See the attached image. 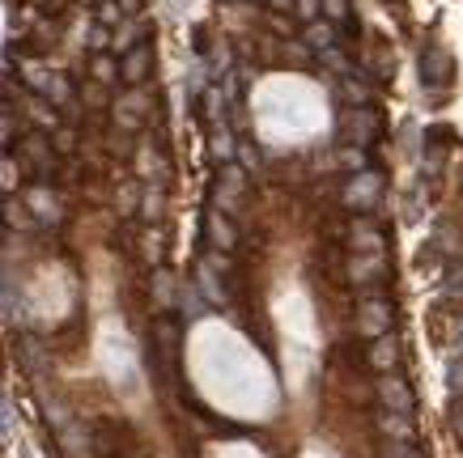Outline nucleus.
Listing matches in <instances>:
<instances>
[{"label": "nucleus", "mask_w": 463, "mask_h": 458, "mask_svg": "<svg viewBox=\"0 0 463 458\" xmlns=\"http://www.w3.org/2000/svg\"><path fill=\"white\" fill-rule=\"evenodd\" d=\"M379 200H383V174L357 170L349 179V187H345V204H349L353 212H370V209H379Z\"/></svg>", "instance_id": "f257e3e1"}, {"label": "nucleus", "mask_w": 463, "mask_h": 458, "mask_svg": "<svg viewBox=\"0 0 463 458\" xmlns=\"http://www.w3.org/2000/svg\"><path fill=\"white\" fill-rule=\"evenodd\" d=\"M242 192H247V170L225 162L222 174H217V187H213V204H217L222 212H234L239 209V200H242Z\"/></svg>", "instance_id": "f03ea898"}, {"label": "nucleus", "mask_w": 463, "mask_h": 458, "mask_svg": "<svg viewBox=\"0 0 463 458\" xmlns=\"http://www.w3.org/2000/svg\"><path fill=\"white\" fill-rule=\"evenodd\" d=\"M421 81L430 85V89H442V85L455 81V60H450V51H442V47H425L421 56Z\"/></svg>", "instance_id": "7ed1b4c3"}, {"label": "nucleus", "mask_w": 463, "mask_h": 458, "mask_svg": "<svg viewBox=\"0 0 463 458\" xmlns=\"http://www.w3.org/2000/svg\"><path fill=\"white\" fill-rule=\"evenodd\" d=\"M387 276V250H357L349 259V285H374Z\"/></svg>", "instance_id": "20e7f679"}, {"label": "nucleus", "mask_w": 463, "mask_h": 458, "mask_svg": "<svg viewBox=\"0 0 463 458\" xmlns=\"http://www.w3.org/2000/svg\"><path fill=\"white\" fill-rule=\"evenodd\" d=\"M357 332L370 335V340H379V335L392 332V302H383V297L362 302V310H357Z\"/></svg>", "instance_id": "39448f33"}, {"label": "nucleus", "mask_w": 463, "mask_h": 458, "mask_svg": "<svg viewBox=\"0 0 463 458\" xmlns=\"http://www.w3.org/2000/svg\"><path fill=\"white\" fill-rule=\"evenodd\" d=\"M379 403L383 412H404V416H412V390H408L404 378L392 374H379Z\"/></svg>", "instance_id": "423d86ee"}, {"label": "nucleus", "mask_w": 463, "mask_h": 458, "mask_svg": "<svg viewBox=\"0 0 463 458\" xmlns=\"http://www.w3.org/2000/svg\"><path fill=\"white\" fill-rule=\"evenodd\" d=\"M17 157H22L26 166H34L39 174H47L52 162H56V145H52L47 136H39V132H30V136L17 140Z\"/></svg>", "instance_id": "0eeeda50"}, {"label": "nucleus", "mask_w": 463, "mask_h": 458, "mask_svg": "<svg viewBox=\"0 0 463 458\" xmlns=\"http://www.w3.org/2000/svg\"><path fill=\"white\" fill-rule=\"evenodd\" d=\"M204 229H209V242H213V250H230L239 247V225L230 221V212H222V209H209V217H204Z\"/></svg>", "instance_id": "6e6552de"}, {"label": "nucleus", "mask_w": 463, "mask_h": 458, "mask_svg": "<svg viewBox=\"0 0 463 458\" xmlns=\"http://www.w3.org/2000/svg\"><path fill=\"white\" fill-rule=\"evenodd\" d=\"M365 365H370L374 374H392L395 365H400V348H395L392 332L379 335V340H370V348H365Z\"/></svg>", "instance_id": "1a4fd4ad"}, {"label": "nucleus", "mask_w": 463, "mask_h": 458, "mask_svg": "<svg viewBox=\"0 0 463 458\" xmlns=\"http://www.w3.org/2000/svg\"><path fill=\"white\" fill-rule=\"evenodd\" d=\"M149 69H154V56H149V47H132L128 56H119V81L128 85H141L145 77H149Z\"/></svg>", "instance_id": "9d476101"}, {"label": "nucleus", "mask_w": 463, "mask_h": 458, "mask_svg": "<svg viewBox=\"0 0 463 458\" xmlns=\"http://www.w3.org/2000/svg\"><path fill=\"white\" fill-rule=\"evenodd\" d=\"M26 204H30V212H34L43 225H56L60 221V200H56V192H52V187H30Z\"/></svg>", "instance_id": "9b49d317"}, {"label": "nucleus", "mask_w": 463, "mask_h": 458, "mask_svg": "<svg viewBox=\"0 0 463 458\" xmlns=\"http://www.w3.org/2000/svg\"><path fill=\"white\" fill-rule=\"evenodd\" d=\"M154 348H157V361L166 365H175V352H179V327L170 319H157V327H154Z\"/></svg>", "instance_id": "f8f14e48"}, {"label": "nucleus", "mask_w": 463, "mask_h": 458, "mask_svg": "<svg viewBox=\"0 0 463 458\" xmlns=\"http://www.w3.org/2000/svg\"><path fill=\"white\" fill-rule=\"evenodd\" d=\"M141 34H145L141 22H132V17H124V22H119V26L111 30V51H115V56H128L132 47H141Z\"/></svg>", "instance_id": "ddd939ff"}, {"label": "nucleus", "mask_w": 463, "mask_h": 458, "mask_svg": "<svg viewBox=\"0 0 463 458\" xmlns=\"http://www.w3.org/2000/svg\"><path fill=\"white\" fill-rule=\"evenodd\" d=\"M141 115H145V98L141 89H128L119 102H115V119L124 127H141Z\"/></svg>", "instance_id": "4468645a"}, {"label": "nucleus", "mask_w": 463, "mask_h": 458, "mask_svg": "<svg viewBox=\"0 0 463 458\" xmlns=\"http://www.w3.org/2000/svg\"><path fill=\"white\" fill-rule=\"evenodd\" d=\"M349 132H353V140H357V149H365V145L374 140L379 124H374V115H370V107H353V115H349Z\"/></svg>", "instance_id": "2eb2a0df"}, {"label": "nucleus", "mask_w": 463, "mask_h": 458, "mask_svg": "<svg viewBox=\"0 0 463 458\" xmlns=\"http://www.w3.org/2000/svg\"><path fill=\"white\" fill-rule=\"evenodd\" d=\"M217 276H222V272H213V259H204V264H200V293H204L217 310H225V305H230V297H225V289H222V280H217Z\"/></svg>", "instance_id": "dca6fc26"}, {"label": "nucleus", "mask_w": 463, "mask_h": 458, "mask_svg": "<svg viewBox=\"0 0 463 458\" xmlns=\"http://www.w3.org/2000/svg\"><path fill=\"white\" fill-rule=\"evenodd\" d=\"M379 429H383V437H392V442H408L412 437V420L404 416V412H383L379 416Z\"/></svg>", "instance_id": "f3484780"}, {"label": "nucleus", "mask_w": 463, "mask_h": 458, "mask_svg": "<svg viewBox=\"0 0 463 458\" xmlns=\"http://www.w3.org/2000/svg\"><path fill=\"white\" fill-rule=\"evenodd\" d=\"M307 42L315 47V56H319V51H327V47H336L332 22H327V17H315V22H307Z\"/></svg>", "instance_id": "a211bd4d"}, {"label": "nucleus", "mask_w": 463, "mask_h": 458, "mask_svg": "<svg viewBox=\"0 0 463 458\" xmlns=\"http://www.w3.org/2000/svg\"><path fill=\"white\" fill-rule=\"evenodd\" d=\"M154 305L157 310H170V305H179V297H175V276H170V272H162V267H157L154 272Z\"/></svg>", "instance_id": "6ab92c4d"}, {"label": "nucleus", "mask_w": 463, "mask_h": 458, "mask_svg": "<svg viewBox=\"0 0 463 458\" xmlns=\"http://www.w3.org/2000/svg\"><path fill=\"white\" fill-rule=\"evenodd\" d=\"M90 69H94V81L99 85H111L115 77H119V60H115L111 51H94V64H90Z\"/></svg>", "instance_id": "aec40b11"}, {"label": "nucleus", "mask_w": 463, "mask_h": 458, "mask_svg": "<svg viewBox=\"0 0 463 458\" xmlns=\"http://www.w3.org/2000/svg\"><path fill=\"white\" fill-rule=\"evenodd\" d=\"M353 250H383V234L370 221L353 225Z\"/></svg>", "instance_id": "412c9836"}, {"label": "nucleus", "mask_w": 463, "mask_h": 458, "mask_svg": "<svg viewBox=\"0 0 463 458\" xmlns=\"http://www.w3.org/2000/svg\"><path fill=\"white\" fill-rule=\"evenodd\" d=\"M17 72H22V81H26L30 89H39V94H47V89L56 85V81H52V72L43 69V64H22Z\"/></svg>", "instance_id": "4be33fe9"}, {"label": "nucleus", "mask_w": 463, "mask_h": 458, "mask_svg": "<svg viewBox=\"0 0 463 458\" xmlns=\"http://www.w3.org/2000/svg\"><path fill=\"white\" fill-rule=\"evenodd\" d=\"M141 217H145V221H157V217H162V187H157V182H149V187H145Z\"/></svg>", "instance_id": "5701e85b"}, {"label": "nucleus", "mask_w": 463, "mask_h": 458, "mask_svg": "<svg viewBox=\"0 0 463 458\" xmlns=\"http://www.w3.org/2000/svg\"><path fill=\"white\" fill-rule=\"evenodd\" d=\"M94 17H99V26H119L124 22V9H119V0H99V9H94Z\"/></svg>", "instance_id": "b1692460"}, {"label": "nucleus", "mask_w": 463, "mask_h": 458, "mask_svg": "<svg viewBox=\"0 0 463 458\" xmlns=\"http://www.w3.org/2000/svg\"><path fill=\"white\" fill-rule=\"evenodd\" d=\"M5 221L17 225V229H30V204L26 200H9V204H5Z\"/></svg>", "instance_id": "393cba45"}, {"label": "nucleus", "mask_w": 463, "mask_h": 458, "mask_svg": "<svg viewBox=\"0 0 463 458\" xmlns=\"http://www.w3.org/2000/svg\"><path fill=\"white\" fill-rule=\"evenodd\" d=\"M162 170H166V166H162V157H157V153L145 145V149H141V174L149 182H162Z\"/></svg>", "instance_id": "a878e982"}, {"label": "nucleus", "mask_w": 463, "mask_h": 458, "mask_svg": "<svg viewBox=\"0 0 463 458\" xmlns=\"http://www.w3.org/2000/svg\"><path fill=\"white\" fill-rule=\"evenodd\" d=\"M340 94L349 98L353 107H370V89H365L362 81H353V77H345V85H340Z\"/></svg>", "instance_id": "bb28decb"}, {"label": "nucleus", "mask_w": 463, "mask_h": 458, "mask_svg": "<svg viewBox=\"0 0 463 458\" xmlns=\"http://www.w3.org/2000/svg\"><path fill=\"white\" fill-rule=\"evenodd\" d=\"M204 302H209L204 293L183 289V314H187V319H200V314H204Z\"/></svg>", "instance_id": "cd10ccee"}, {"label": "nucleus", "mask_w": 463, "mask_h": 458, "mask_svg": "<svg viewBox=\"0 0 463 458\" xmlns=\"http://www.w3.org/2000/svg\"><path fill=\"white\" fill-rule=\"evenodd\" d=\"M349 14H353L349 0H323V17L327 22H349Z\"/></svg>", "instance_id": "c85d7f7f"}, {"label": "nucleus", "mask_w": 463, "mask_h": 458, "mask_svg": "<svg viewBox=\"0 0 463 458\" xmlns=\"http://www.w3.org/2000/svg\"><path fill=\"white\" fill-rule=\"evenodd\" d=\"M323 14V0H294V17L298 22H315Z\"/></svg>", "instance_id": "c756f323"}, {"label": "nucleus", "mask_w": 463, "mask_h": 458, "mask_svg": "<svg viewBox=\"0 0 463 458\" xmlns=\"http://www.w3.org/2000/svg\"><path fill=\"white\" fill-rule=\"evenodd\" d=\"M447 387L455 390V395H463V352H455V357H450V369H447Z\"/></svg>", "instance_id": "7c9ffc66"}, {"label": "nucleus", "mask_w": 463, "mask_h": 458, "mask_svg": "<svg viewBox=\"0 0 463 458\" xmlns=\"http://www.w3.org/2000/svg\"><path fill=\"white\" fill-rule=\"evenodd\" d=\"M319 60H323V64H327V69H332V72H340V77L349 72V60L340 56L336 47H327V51H319Z\"/></svg>", "instance_id": "2f4dec72"}, {"label": "nucleus", "mask_w": 463, "mask_h": 458, "mask_svg": "<svg viewBox=\"0 0 463 458\" xmlns=\"http://www.w3.org/2000/svg\"><path fill=\"white\" fill-rule=\"evenodd\" d=\"M145 255H149V264H162V234H157V229H149V234H145Z\"/></svg>", "instance_id": "473e14b6"}, {"label": "nucleus", "mask_w": 463, "mask_h": 458, "mask_svg": "<svg viewBox=\"0 0 463 458\" xmlns=\"http://www.w3.org/2000/svg\"><path fill=\"white\" fill-rule=\"evenodd\" d=\"M213 145H217V157H222V162H230V153H234V140H230V127H217V136H213Z\"/></svg>", "instance_id": "72a5a7b5"}, {"label": "nucleus", "mask_w": 463, "mask_h": 458, "mask_svg": "<svg viewBox=\"0 0 463 458\" xmlns=\"http://www.w3.org/2000/svg\"><path fill=\"white\" fill-rule=\"evenodd\" d=\"M26 115L34 119V124H43V127H52V124H56V115L47 111V107H39V102H26Z\"/></svg>", "instance_id": "f704fd0d"}, {"label": "nucleus", "mask_w": 463, "mask_h": 458, "mask_svg": "<svg viewBox=\"0 0 463 458\" xmlns=\"http://www.w3.org/2000/svg\"><path fill=\"white\" fill-rule=\"evenodd\" d=\"M141 195H145V192H137V187H124V192H119V212H132Z\"/></svg>", "instance_id": "c9c22d12"}, {"label": "nucleus", "mask_w": 463, "mask_h": 458, "mask_svg": "<svg viewBox=\"0 0 463 458\" xmlns=\"http://www.w3.org/2000/svg\"><path fill=\"white\" fill-rule=\"evenodd\" d=\"M239 157H242V166L247 170H260V153H255L251 145H239Z\"/></svg>", "instance_id": "e433bc0d"}, {"label": "nucleus", "mask_w": 463, "mask_h": 458, "mask_svg": "<svg viewBox=\"0 0 463 458\" xmlns=\"http://www.w3.org/2000/svg\"><path fill=\"white\" fill-rule=\"evenodd\" d=\"M387 458H421L412 445H404V442H392V450H387Z\"/></svg>", "instance_id": "4c0bfd02"}, {"label": "nucleus", "mask_w": 463, "mask_h": 458, "mask_svg": "<svg viewBox=\"0 0 463 458\" xmlns=\"http://www.w3.org/2000/svg\"><path fill=\"white\" fill-rule=\"evenodd\" d=\"M52 145H56V153H72V132H64V127H60L56 136H52Z\"/></svg>", "instance_id": "58836bf2"}, {"label": "nucleus", "mask_w": 463, "mask_h": 458, "mask_svg": "<svg viewBox=\"0 0 463 458\" xmlns=\"http://www.w3.org/2000/svg\"><path fill=\"white\" fill-rule=\"evenodd\" d=\"M345 166L365 170V153H362V149H345Z\"/></svg>", "instance_id": "ea45409f"}, {"label": "nucleus", "mask_w": 463, "mask_h": 458, "mask_svg": "<svg viewBox=\"0 0 463 458\" xmlns=\"http://www.w3.org/2000/svg\"><path fill=\"white\" fill-rule=\"evenodd\" d=\"M450 429H455V433L463 437V399L455 403V407H450Z\"/></svg>", "instance_id": "a19ab883"}, {"label": "nucleus", "mask_w": 463, "mask_h": 458, "mask_svg": "<svg viewBox=\"0 0 463 458\" xmlns=\"http://www.w3.org/2000/svg\"><path fill=\"white\" fill-rule=\"evenodd\" d=\"M450 340H455V348H463V319L455 322V332H450Z\"/></svg>", "instance_id": "79ce46f5"}, {"label": "nucleus", "mask_w": 463, "mask_h": 458, "mask_svg": "<svg viewBox=\"0 0 463 458\" xmlns=\"http://www.w3.org/2000/svg\"><path fill=\"white\" fill-rule=\"evenodd\" d=\"M119 9H124V14H137V9H141V0H119Z\"/></svg>", "instance_id": "37998d69"}, {"label": "nucleus", "mask_w": 463, "mask_h": 458, "mask_svg": "<svg viewBox=\"0 0 463 458\" xmlns=\"http://www.w3.org/2000/svg\"><path fill=\"white\" fill-rule=\"evenodd\" d=\"M450 289H455V293H463V267H459V276L450 280Z\"/></svg>", "instance_id": "c03bdc74"}, {"label": "nucleus", "mask_w": 463, "mask_h": 458, "mask_svg": "<svg viewBox=\"0 0 463 458\" xmlns=\"http://www.w3.org/2000/svg\"><path fill=\"white\" fill-rule=\"evenodd\" d=\"M272 5H277V9H294V0H272Z\"/></svg>", "instance_id": "a18cd8bd"}]
</instances>
